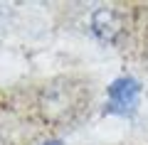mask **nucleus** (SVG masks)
Returning <instances> with one entry per match:
<instances>
[{
    "label": "nucleus",
    "mask_w": 148,
    "mask_h": 145,
    "mask_svg": "<svg viewBox=\"0 0 148 145\" xmlns=\"http://www.w3.org/2000/svg\"><path fill=\"white\" fill-rule=\"evenodd\" d=\"M91 103V88L77 76H59L47 81L35 99L40 118L49 125H69L84 118Z\"/></svg>",
    "instance_id": "nucleus-1"
},
{
    "label": "nucleus",
    "mask_w": 148,
    "mask_h": 145,
    "mask_svg": "<svg viewBox=\"0 0 148 145\" xmlns=\"http://www.w3.org/2000/svg\"><path fill=\"white\" fill-rule=\"evenodd\" d=\"M91 30L99 39L104 42H116L123 32V17L114 7H99L91 15Z\"/></svg>",
    "instance_id": "nucleus-2"
}]
</instances>
